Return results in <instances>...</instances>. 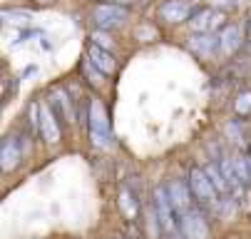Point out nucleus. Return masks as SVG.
Instances as JSON below:
<instances>
[{"label": "nucleus", "instance_id": "obj_5", "mask_svg": "<svg viewBox=\"0 0 251 239\" xmlns=\"http://www.w3.org/2000/svg\"><path fill=\"white\" fill-rule=\"evenodd\" d=\"M92 18H95L97 30H112V27H120L127 20V8H122L117 3H104V5L95 8Z\"/></svg>", "mask_w": 251, "mask_h": 239}, {"label": "nucleus", "instance_id": "obj_20", "mask_svg": "<svg viewBox=\"0 0 251 239\" xmlns=\"http://www.w3.org/2000/svg\"><path fill=\"white\" fill-rule=\"evenodd\" d=\"M236 112L241 117H249L251 115V90H244L239 97H236Z\"/></svg>", "mask_w": 251, "mask_h": 239}, {"label": "nucleus", "instance_id": "obj_2", "mask_svg": "<svg viewBox=\"0 0 251 239\" xmlns=\"http://www.w3.org/2000/svg\"><path fill=\"white\" fill-rule=\"evenodd\" d=\"M187 182H189V189H192V194H194V199H197L199 204H204V207H217L219 192H217V187L211 185V180L206 177L204 167L194 164V167L189 169Z\"/></svg>", "mask_w": 251, "mask_h": 239}, {"label": "nucleus", "instance_id": "obj_7", "mask_svg": "<svg viewBox=\"0 0 251 239\" xmlns=\"http://www.w3.org/2000/svg\"><path fill=\"white\" fill-rule=\"evenodd\" d=\"M167 189H169V197H172V204H174V210H176V217H182L184 212H189V210H194L192 207V189H189V182L184 185L182 180H174V182H169L167 185Z\"/></svg>", "mask_w": 251, "mask_h": 239}, {"label": "nucleus", "instance_id": "obj_22", "mask_svg": "<svg viewBox=\"0 0 251 239\" xmlns=\"http://www.w3.org/2000/svg\"><path fill=\"white\" fill-rule=\"evenodd\" d=\"M206 3H209V8H214V10L226 13V10H231V8L239 5V0H206Z\"/></svg>", "mask_w": 251, "mask_h": 239}, {"label": "nucleus", "instance_id": "obj_25", "mask_svg": "<svg viewBox=\"0 0 251 239\" xmlns=\"http://www.w3.org/2000/svg\"><path fill=\"white\" fill-rule=\"evenodd\" d=\"M112 239H127V237H120V234H117V237H112Z\"/></svg>", "mask_w": 251, "mask_h": 239}, {"label": "nucleus", "instance_id": "obj_23", "mask_svg": "<svg viewBox=\"0 0 251 239\" xmlns=\"http://www.w3.org/2000/svg\"><path fill=\"white\" fill-rule=\"evenodd\" d=\"M244 30L249 32V35H251V13L246 15V23H244Z\"/></svg>", "mask_w": 251, "mask_h": 239}, {"label": "nucleus", "instance_id": "obj_16", "mask_svg": "<svg viewBox=\"0 0 251 239\" xmlns=\"http://www.w3.org/2000/svg\"><path fill=\"white\" fill-rule=\"evenodd\" d=\"M204 172H206V177L211 180V185L217 187L219 197L229 192V185H226V177H224V172H222L219 162H206V164H204Z\"/></svg>", "mask_w": 251, "mask_h": 239}, {"label": "nucleus", "instance_id": "obj_14", "mask_svg": "<svg viewBox=\"0 0 251 239\" xmlns=\"http://www.w3.org/2000/svg\"><path fill=\"white\" fill-rule=\"evenodd\" d=\"M48 105L52 107V112L57 115V120H60V122H70V120L75 117L73 105H70V97H67V92H65V90H52V92H50V97H48Z\"/></svg>", "mask_w": 251, "mask_h": 239}, {"label": "nucleus", "instance_id": "obj_13", "mask_svg": "<svg viewBox=\"0 0 251 239\" xmlns=\"http://www.w3.org/2000/svg\"><path fill=\"white\" fill-rule=\"evenodd\" d=\"M217 35H219V53L217 55H234L241 48V27L239 25H226Z\"/></svg>", "mask_w": 251, "mask_h": 239}, {"label": "nucleus", "instance_id": "obj_8", "mask_svg": "<svg viewBox=\"0 0 251 239\" xmlns=\"http://www.w3.org/2000/svg\"><path fill=\"white\" fill-rule=\"evenodd\" d=\"M40 137L50 145L60 140V120L48 102H40Z\"/></svg>", "mask_w": 251, "mask_h": 239}, {"label": "nucleus", "instance_id": "obj_10", "mask_svg": "<svg viewBox=\"0 0 251 239\" xmlns=\"http://www.w3.org/2000/svg\"><path fill=\"white\" fill-rule=\"evenodd\" d=\"M189 50L201 55V57H211L219 53V35L214 32H194L189 38Z\"/></svg>", "mask_w": 251, "mask_h": 239}, {"label": "nucleus", "instance_id": "obj_17", "mask_svg": "<svg viewBox=\"0 0 251 239\" xmlns=\"http://www.w3.org/2000/svg\"><path fill=\"white\" fill-rule=\"evenodd\" d=\"M80 70H82V75L87 78V82H90L92 87H100V85H102V80H104V73H102V70H97V67L92 65V60H90V57L80 62Z\"/></svg>", "mask_w": 251, "mask_h": 239}, {"label": "nucleus", "instance_id": "obj_26", "mask_svg": "<svg viewBox=\"0 0 251 239\" xmlns=\"http://www.w3.org/2000/svg\"><path fill=\"white\" fill-rule=\"evenodd\" d=\"M112 3H125V0H112Z\"/></svg>", "mask_w": 251, "mask_h": 239}, {"label": "nucleus", "instance_id": "obj_28", "mask_svg": "<svg viewBox=\"0 0 251 239\" xmlns=\"http://www.w3.org/2000/svg\"><path fill=\"white\" fill-rule=\"evenodd\" d=\"M249 155H251V152H249Z\"/></svg>", "mask_w": 251, "mask_h": 239}, {"label": "nucleus", "instance_id": "obj_19", "mask_svg": "<svg viewBox=\"0 0 251 239\" xmlns=\"http://www.w3.org/2000/svg\"><path fill=\"white\" fill-rule=\"evenodd\" d=\"M231 162H234V169H236L239 180H241L244 185H251V177H249V157H246V155H239V157H234Z\"/></svg>", "mask_w": 251, "mask_h": 239}, {"label": "nucleus", "instance_id": "obj_6", "mask_svg": "<svg viewBox=\"0 0 251 239\" xmlns=\"http://www.w3.org/2000/svg\"><path fill=\"white\" fill-rule=\"evenodd\" d=\"M179 232L184 239H206L209 237V227L204 222V214L199 210H189L179 217Z\"/></svg>", "mask_w": 251, "mask_h": 239}, {"label": "nucleus", "instance_id": "obj_15", "mask_svg": "<svg viewBox=\"0 0 251 239\" xmlns=\"http://www.w3.org/2000/svg\"><path fill=\"white\" fill-rule=\"evenodd\" d=\"M120 210L125 212L127 219H137V212H139V194L132 192L127 185L120 189Z\"/></svg>", "mask_w": 251, "mask_h": 239}, {"label": "nucleus", "instance_id": "obj_21", "mask_svg": "<svg viewBox=\"0 0 251 239\" xmlns=\"http://www.w3.org/2000/svg\"><path fill=\"white\" fill-rule=\"evenodd\" d=\"M92 43H97L104 50H112L115 48V43H112V38H110V32H107V30H95L92 32Z\"/></svg>", "mask_w": 251, "mask_h": 239}, {"label": "nucleus", "instance_id": "obj_3", "mask_svg": "<svg viewBox=\"0 0 251 239\" xmlns=\"http://www.w3.org/2000/svg\"><path fill=\"white\" fill-rule=\"evenodd\" d=\"M154 210H157V217H159V224H162V232L164 234H174L179 232V217H176V210L172 204V197H169V189L167 187H154Z\"/></svg>", "mask_w": 251, "mask_h": 239}, {"label": "nucleus", "instance_id": "obj_24", "mask_svg": "<svg viewBox=\"0 0 251 239\" xmlns=\"http://www.w3.org/2000/svg\"><path fill=\"white\" fill-rule=\"evenodd\" d=\"M35 3H52V0H35Z\"/></svg>", "mask_w": 251, "mask_h": 239}, {"label": "nucleus", "instance_id": "obj_12", "mask_svg": "<svg viewBox=\"0 0 251 239\" xmlns=\"http://www.w3.org/2000/svg\"><path fill=\"white\" fill-rule=\"evenodd\" d=\"M20 157H23V142L18 134H10V137L3 140V147H0V167L8 172L20 162Z\"/></svg>", "mask_w": 251, "mask_h": 239}, {"label": "nucleus", "instance_id": "obj_11", "mask_svg": "<svg viewBox=\"0 0 251 239\" xmlns=\"http://www.w3.org/2000/svg\"><path fill=\"white\" fill-rule=\"evenodd\" d=\"M87 57L92 60V65L97 67V70H102L104 75H112L117 70V60H115L112 50H104L97 43H90L87 45Z\"/></svg>", "mask_w": 251, "mask_h": 239}, {"label": "nucleus", "instance_id": "obj_27", "mask_svg": "<svg viewBox=\"0 0 251 239\" xmlns=\"http://www.w3.org/2000/svg\"><path fill=\"white\" fill-rule=\"evenodd\" d=\"M192 3H199V0H192Z\"/></svg>", "mask_w": 251, "mask_h": 239}, {"label": "nucleus", "instance_id": "obj_9", "mask_svg": "<svg viewBox=\"0 0 251 239\" xmlns=\"http://www.w3.org/2000/svg\"><path fill=\"white\" fill-rule=\"evenodd\" d=\"M194 15L192 5L187 0H169L159 8V18L167 23H189V18Z\"/></svg>", "mask_w": 251, "mask_h": 239}, {"label": "nucleus", "instance_id": "obj_4", "mask_svg": "<svg viewBox=\"0 0 251 239\" xmlns=\"http://www.w3.org/2000/svg\"><path fill=\"white\" fill-rule=\"evenodd\" d=\"M189 27L194 32H219L226 27V15L214 8H201L194 10V15L189 18Z\"/></svg>", "mask_w": 251, "mask_h": 239}, {"label": "nucleus", "instance_id": "obj_18", "mask_svg": "<svg viewBox=\"0 0 251 239\" xmlns=\"http://www.w3.org/2000/svg\"><path fill=\"white\" fill-rule=\"evenodd\" d=\"M3 23H8V25H18V27H27L30 25V20H32V15L27 13V10H3Z\"/></svg>", "mask_w": 251, "mask_h": 239}, {"label": "nucleus", "instance_id": "obj_1", "mask_svg": "<svg viewBox=\"0 0 251 239\" xmlns=\"http://www.w3.org/2000/svg\"><path fill=\"white\" fill-rule=\"evenodd\" d=\"M87 127H90L95 145H100V147L110 145V140H112L110 120H107V110L100 100H90V105H87Z\"/></svg>", "mask_w": 251, "mask_h": 239}]
</instances>
